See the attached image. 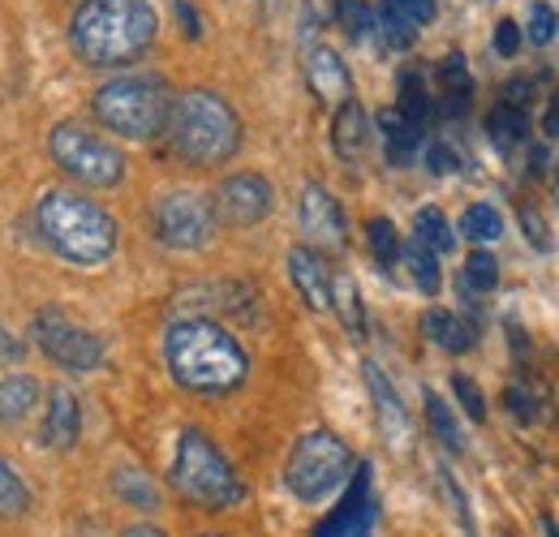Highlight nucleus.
Instances as JSON below:
<instances>
[{
  "label": "nucleus",
  "mask_w": 559,
  "mask_h": 537,
  "mask_svg": "<svg viewBox=\"0 0 559 537\" xmlns=\"http://www.w3.org/2000/svg\"><path fill=\"white\" fill-rule=\"evenodd\" d=\"M164 361L177 387L194 396H228L250 374L246 348L211 319H177L164 332Z\"/></svg>",
  "instance_id": "obj_1"
},
{
  "label": "nucleus",
  "mask_w": 559,
  "mask_h": 537,
  "mask_svg": "<svg viewBox=\"0 0 559 537\" xmlns=\"http://www.w3.org/2000/svg\"><path fill=\"white\" fill-rule=\"evenodd\" d=\"M155 9L146 0H82L73 9L70 44L95 69L130 65L155 44Z\"/></svg>",
  "instance_id": "obj_2"
},
{
  "label": "nucleus",
  "mask_w": 559,
  "mask_h": 537,
  "mask_svg": "<svg viewBox=\"0 0 559 537\" xmlns=\"http://www.w3.org/2000/svg\"><path fill=\"white\" fill-rule=\"evenodd\" d=\"M35 228L44 246L73 267H104L117 254V219L73 190H44L35 202Z\"/></svg>",
  "instance_id": "obj_3"
},
{
  "label": "nucleus",
  "mask_w": 559,
  "mask_h": 537,
  "mask_svg": "<svg viewBox=\"0 0 559 537\" xmlns=\"http://www.w3.org/2000/svg\"><path fill=\"white\" fill-rule=\"evenodd\" d=\"M168 138H173V151L186 164L215 168V164L237 155V146H241V117L233 112V104L224 95H215L207 86H194V91L173 99Z\"/></svg>",
  "instance_id": "obj_4"
},
{
  "label": "nucleus",
  "mask_w": 559,
  "mask_h": 537,
  "mask_svg": "<svg viewBox=\"0 0 559 537\" xmlns=\"http://www.w3.org/2000/svg\"><path fill=\"white\" fill-rule=\"evenodd\" d=\"M95 121L104 130L130 142H151L168 130L173 117V91L164 77L155 73H121L112 82H104L91 99Z\"/></svg>",
  "instance_id": "obj_5"
},
{
  "label": "nucleus",
  "mask_w": 559,
  "mask_h": 537,
  "mask_svg": "<svg viewBox=\"0 0 559 537\" xmlns=\"http://www.w3.org/2000/svg\"><path fill=\"white\" fill-rule=\"evenodd\" d=\"M173 490L194 503V508H207V512H224V508H237L246 499V481L237 477V469L228 465V456L211 443L207 430L199 426H186L181 439H177V452H173V473H168Z\"/></svg>",
  "instance_id": "obj_6"
},
{
  "label": "nucleus",
  "mask_w": 559,
  "mask_h": 537,
  "mask_svg": "<svg viewBox=\"0 0 559 537\" xmlns=\"http://www.w3.org/2000/svg\"><path fill=\"white\" fill-rule=\"evenodd\" d=\"M353 469L357 465L345 439H336L332 430H306L284 461V486L297 503H323L341 486H349Z\"/></svg>",
  "instance_id": "obj_7"
},
{
  "label": "nucleus",
  "mask_w": 559,
  "mask_h": 537,
  "mask_svg": "<svg viewBox=\"0 0 559 537\" xmlns=\"http://www.w3.org/2000/svg\"><path fill=\"white\" fill-rule=\"evenodd\" d=\"M48 151H52V164L86 190H112L126 177V155L108 138H99L78 121H61L48 134Z\"/></svg>",
  "instance_id": "obj_8"
},
{
  "label": "nucleus",
  "mask_w": 559,
  "mask_h": 537,
  "mask_svg": "<svg viewBox=\"0 0 559 537\" xmlns=\"http://www.w3.org/2000/svg\"><path fill=\"white\" fill-rule=\"evenodd\" d=\"M151 224L168 250H203L211 246L219 219H215V202L203 190H168L155 202Z\"/></svg>",
  "instance_id": "obj_9"
},
{
  "label": "nucleus",
  "mask_w": 559,
  "mask_h": 537,
  "mask_svg": "<svg viewBox=\"0 0 559 537\" xmlns=\"http://www.w3.org/2000/svg\"><path fill=\"white\" fill-rule=\"evenodd\" d=\"M31 332H35V344L44 348V357L70 374H91L104 366V339L86 332L82 323H73L61 306H44Z\"/></svg>",
  "instance_id": "obj_10"
},
{
  "label": "nucleus",
  "mask_w": 559,
  "mask_h": 537,
  "mask_svg": "<svg viewBox=\"0 0 559 537\" xmlns=\"http://www.w3.org/2000/svg\"><path fill=\"white\" fill-rule=\"evenodd\" d=\"M215 219L228 224V228H254L259 219L272 215L276 206V190L267 177L259 172H233L219 190H215Z\"/></svg>",
  "instance_id": "obj_11"
},
{
  "label": "nucleus",
  "mask_w": 559,
  "mask_h": 537,
  "mask_svg": "<svg viewBox=\"0 0 559 537\" xmlns=\"http://www.w3.org/2000/svg\"><path fill=\"white\" fill-rule=\"evenodd\" d=\"M374 516H379V508H374V477H370V465H357L349 486H345V499L314 529V537H370Z\"/></svg>",
  "instance_id": "obj_12"
},
{
  "label": "nucleus",
  "mask_w": 559,
  "mask_h": 537,
  "mask_svg": "<svg viewBox=\"0 0 559 537\" xmlns=\"http://www.w3.org/2000/svg\"><path fill=\"white\" fill-rule=\"evenodd\" d=\"M297 219H301V232L314 241V246H323V250H341L345 241H349V232H345V211H341V202L332 199L319 181H310L306 190H301V206H297Z\"/></svg>",
  "instance_id": "obj_13"
},
{
  "label": "nucleus",
  "mask_w": 559,
  "mask_h": 537,
  "mask_svg": "<svg viewBox=\"0 0 559 537\" xmlns=\"http://www.w3.org/2000/svg\"><path fill=\"white\" fill-rule=\"evenodd\" d=\"M361 374H366V387H370V401H374V421H379L383 443H388L392 452H405V448H409V413H405L401 392L392 387V379H388L374 361H366Z\"/></svg>",
  "instance_id": "obj_14"
},
{
  "label": "nucleus",
  "mask_w": 559,
  "mask_h": 537,
  "mask_svg": "<svg viewBox=\"0 0 559 537\" xmlns=\"http://www.w3.org/2000/svg\"><path fill=\"white\" fill-rule=\"evenodd\" d=\"M288 279H293V288L301 293V301L310 310H332V279L336 275H332L328 259L319 250H310V246L288 250Z\"/></svg>",
  "instance_id": "obj_15"
},
{
  "label": "nucleus",
  "mask_w": 559,
  "mask_h": 537,
  "mask_svg": "<svg viewBox=\"0 0 559 537\" xmlns=\"http://www.w3.org/2000/svg\"><path fill=\"white\" fill-rule=\"evenodd\" d=\"M82 434V404L70 387H57L48 396V413H44V426H39V443L48 452H70Z\"/></svg>",
  "instance_id": "obj_16"
},
{
  "label": "nucleus",
  "mask_w": 559,
  "mask_h": 537,
  "mask_svg": "<svg viewBox=\"0 0 559 537\" xmlns=\"http://www.w3.org/2000/svg\"><path fill=\"white\" fill-rule=\"evenodd\" d=\"M306 77H310V91L323 99V104H349L353 99V77L345 61L332 52V48H323V44H314L310 52H306Z\"/></svg>",
  "instance_id": "obj_17"
},
{
  "label": "nucleus",
  "mask_w": 559,
  "mask_h": 537,
  "mask_svg": "<svg viewBox=\"0 0 559 537\" xmlns=\"http://www.w3.org/2000/svg\"><path fill=\"white\" fill-rule=\"evenodd\" d=\"M366 142H370V117H366V108L357 99L341 104L336 108V121H332V146H336V155L345 164H353V159H361Z\"/></svg>",
  "instance_id": "obj_18"
},
{
  "label": "nucleus",
  "mask_w": 559,
  "mask_h": 537,
  "mask_svg": "<svg viewBox=\"0 0 559 537\" xmlns=\"http://www.w3.org/2000/svg\"><path fill=\"white\" fill-rule=\"evenodd\" d=\"M474 104V77L465 69V57L452 52L439 65V112L443 117H465V108Z\"/></svg>",
  "instance_id": "obj_19"
},
{
  "label": "nucleus",
  "mask_w": 559,
  "mask_h": 537,
  "mask_svg": "<svg viewBox=\"0 0 559 537\" xmlns=\"http://www.w3.org/2000/svg\"><path fill=\"white\" fill-rule=\"evenodd\" d=\"M112 494L126 503V508H139V512H159V486L151 481V473L139 469V465H117L112 477H108Z\"/></svg>",
  "instance_id": "obj_20"
},
{
  "label": "nucleus",
  "mask_w": 559,
  "mask_h": 537,
  "mask_svg": "<svg viewBox=\"0 0 559 537\" xmlns=\"http://www.w3.org/2000/svg\"><path fill=\"white\" fill-rule=\"evenodd\" d=\"M39 404V383L17 370H0V426L26 421V413Z\"/></svg>",
  "instance_id": "obj_21"
},
{
  "label": "nucleus",
  "mask_w": 559,
  "mask_h": 537,
  "mask_svg": "<svg viewBox=\"0 0 559 537\" xmlns=\"http://www.w3.org/2000/svg\"><path fill=\"white\" fill-rule=\"evenodd\" d=\"M421 332H426V339L430 344H439L443 353H469L474 348V327H465L452 310H426L421 314Z\"/></svg>",
  "instance_id": "obj_22"
},
{
  "label": "nucleus",
  "mask_w": 559,
  "mask_h": 537,
  "mask_svg": "<svg viewBox=\"0 0 559 537\" xmlns=\"http://www.w3.org/2000/svg\"><path fill=\"white\" fill-rule=\"evenodd\" d=\"M530 134V121H525V108H512V104H495L487 117V138L495 142L499 155H512Z\"/></svg>",
  "instance_id": "obj_23"
},
{
  "label": "nucleus",
  "mask_w": 559,
  "mask_h": 537,
  "mask_svg": "<svg viewBox=\"0 0 559 537\" xmlns=\"http://www.w3.org/2000/svg\"><path fill=\"white\" fill-rule=\"evenodd\" d=\"M379 130H383V146H388V164H414V155H418L421 146V130L418 126H409L401 112H383L379 117Z\"/></svg>",
  "instance_id": "obj_24"
},
{
  "label": "nucleus",
  "mask_w": 559,
  "mask_h": 537,
  "mask_svg": "<svg viewBox=\"0 0 559 537\" xmlns=\"http://www.w3.org/2000/svg\"><path fill=\"white\" fill-rule=\"evenodd\" d=\"M421 401H426V426H430V434H435L452 456H461V452H465V434H461V421L452 417L448 401H443L435 387H426Z\"/></svg>",
  "instance_id": "obj_25"
},
{
  "label": "nucleus",
  "mask_w": 559,
  "mask_h": 537,
  "mask_svg": "<svg viewBox=\"0 0 559 537\" xmlns=\"http://www.w3.org/2000/svg\"><path fill=\"white\" fill-rule=\"evenodd\" d=\"M396 112L409 121V126H426L430 121V112H435V99H430V91H426V82H421L418 69H409V73H401V104H396Z\"/></svg>",
  "instance_id": "obj_26"
},
{
  "label": "nucleus",
  "mask_w": 559,
  "mask_h": 537,
  "mask_svg": "<svg viewBox=\"0 0 559 537\" xmlns=\"http://www.w3.org/2000/svg\"><path fill=\"white\" fill-rule=\"evenodd\" d=\"M26 512H31V486L0 456V521H22Z\"/></svg>",
  "instance_id": "obj_27"
},
{
  "label": "nucleus",
  "mask_w": 559,
  "mask_h": 537,
  "mask_svg": "<svg viewBox=\"0 0 559 537\" xmlns=\"http://www.w3.org/2000/svg\"><path fill=\"white\" fill-rule=\"evenodd\" d=\"M414 241H421V246L435 250V254H448V250L456 246V232H452V224L443 219L439 206H421L418 219H414Z\"/></svg>",
  "instance_id": "obj_28"
},
{
  "label": "nucleus",
  "mask_w": 559,
  "mask_h": 537,
  "mask_svg": "<svg viewBox=\"0 0 559 537\" xmlns=\"http://www.w3.org/2000/svg\"><path fill=\"white\" fill-rule=\"evenodd\" d=\"M401 254H405V267H409V275H414V284H418L426 297H435V293H439V284H443L439 254H435V250H426L421 241H409Z\"/></svg>",
  "instance_id": "obj_29"
},
{
  "label": "nucleus",
  "mask_w": 559,
  "mask_h": 537,
  "mask_svg": "<svg viewBox=\"0 0 559 537\" xmlns=\"http://www.w3.org/2000/svg\"><path fill=\"white\" fill-rule=\"evenodd\" d=\"M366 246H370V254H374L379 267H396V263H401V250H405L396 224L383 219V215H374V219L366 224Z\"/></svg>",
  "instance_id": "obj_30"
},
{
  "label": "nucleus",
  "mask_w": 559,
  "mask_h": 537,
  "mask_svg": "<svg viewBox=\"0 0 559 537\" xmlns=\"http://www.w3.org/2000/svg\"><path fill=\"white\" fill-rule=\"evenodd\" d=\"M332 310L341 314V323L349 327V336L366 332V314H361V297H357V284L349 275H336L332 279Z\"/></svg>",
  "instance_id": "obj_31"
},
{
  "label": "nucleus",
  "mask_w": 559,
  "mask_h": 537,
  "mask_svg": "<svg viewBox=\"0 0 559 537\" xmlns=\"http://www.w3.org/2000/svg\"><path fill=\"white\" fill-rule=\"evenodd\" d=\"M374 26H379V35H383V44H388L392 52H405V48H414V39H418V26H414L409 17H401L388 0H383V9H379Z\"/></svg>",
  "instance_id": "obj_32"
},
{
  "label": "nucleus",
  "mask_w": 559,
  "mask_h": 537,
  "mask_svg": "<svg viewBox=\"0 0 559 537\" xmlns=\"http://www.w3.org/2000/svg\"><path fill=\"white\" fill-rule=\"evenodd\" d=\"M439 490H443V499H448V512L456 516V525L465 529V537H478V516H474V508H469V499H465V490H461V481L452 477V473L439 465Z\"/></svg>",
  "instance_id": "obj_33"
},
{
  "label": "nucleus",
  "mask_w": 559,
  "mask_h": 537,
  "mask_svg": "<svg viewBox=\"0 0 559 537\" xmlns=\"http://www.w3.org/2000/svg\"><path fill=\"white\" fill-rule=\"evenodd\" d=\"M461 232H465L469 241H495V237L503 232V219H499V211H495L490 202H474V206L461 215Z\"/></svg>",
  "instance_id": "obj_34"
},
{
  "label": "nucleus",
  "mask_w": 559,
  "mask_h": 537,
  "mask_svg": "<svg viewBox=\"0 0 559 537\" xmlns=\"http://www.w3.org/2000/svg\"><path fill=\"white\" fill-rule=\"evenodd\" d=\"M495 284H499V263H495V254L474 250V254L465 259V288H474V293H495Z\"/></svg>",
  "instance_id": "obj_35"
},
{
  "label": "nucleus",
  "mask_w": 559,
  "mask_h": 537,
  "mask_svg": "<svg viewBox=\"0 0 559 537\" xmlns=\"http://www.w3.org/2000/svg\"><path fill=\"white\" fill-rule=\"evenodd\" d=\"M341 26H345V35L349 39H366L370 31H374V13H370V4H361V0H341Z\"/></svg>",
  "instance_id": "obj_36"
},
{
  "label": "nucleus",
  "mask_w": 559,
  "mask_h": 537,
  "mask_svg": "<svg viewBox=\"0 0 559 537\" xmlns=\"http://www.w3.org/2000/svg\"><path fill=\"white\" fill-rule=\"evenodd\" d=\"M556 35H559L556 9H551V4H543V0H538V4H534V9H530V44H534V48H547V44H551V39H556Z\"/></svg>",
  "instance_id": "obj_37"
},
{
  "label": "nucleus",
  "mask_w": 559,
  "mask_h": 537,
  "mask_svg": "<svg viewBox=\"0 0 559 537\" xmlns=\"http://www.w3.org/2000/svg\"><path fill=\"white\" fill-rule=\"evenodd\" d=\"M516 215H521V228H525V237H530V246L547 254V250L556 246V241H551V228H547V219H543V215H538V211H534L530 202H525V206H521Z\"/></svg>",
  "instance_id": "obj_38"
},
{
  "label": "nucleus",
  "mask_w": 559,
  "mask_h": 537,
  "mask_svg": "<svg viewBox=\"0 0 559 537\" xmlns=\"http://www.w3.org/2000/svg\"><path fill=\"white\" fill-rule=\"evenodd\" d=\"M452 392L461 396V408H465L474 421H487V401H483V392H478V383H474L469 374H456V379H452Z\"/></svg>",
  "instance_id": "obj_39"
},
{
  "label": "nucleus",
  "mask_w": 559,
  "mask_h": 537,
  "mask_svg": "<svg viewBox=\"0 0 559 537\" xmlns=\"http://www.w3.org/2000/svg\"><path fill=\"white\" fill-rule=\"evenodd\" d=\"M426 168H430L435 177H448V172H456V168H461V159H456V151H452V146L435 142V146L426 151Z\"/></svg>",
  "instance_id": "obj_40"
},
{
  "label": "nucleus",
  "mask_w": 559,
  "mask_h": 537,
  "mask_svg": "<svg viewBox=\"0 0 559 537\" xmlns=\"http://www.w3.org/2000/svg\"><path fill=\"white\" fill-rule=\"evenodd\" d=\"M388 4H392L401 17H409L418 31L430 22V17H435V0H388Z\"/></svg>",
  "instance_id": "obj_41"
},
{
  "label": "nucleus",
  "mask_w": 559,
  "mask_h": 537,
  "mask_svg": "<svg viewBox=\"0 0 559 537\" xmlns=\"http://www.w3.org/2000/svg\"><path fill=\"white\" fill-rule=\"evenodd\" d=\"M516 48H521V26H516L512 17H503V22L495 26V52H499V57H516Z\"/></svg>",
  "instance_id": "obj_42"
},
{
  "label": "nucleus",
  "mask_w": 559,
  "mask_h": 537,
  "mask_svg": "<svg viewBox=\"0 0 559 537\" xmlns=\"http://www.w3.org/2000/svg\"><path fill=\"white\" fill-rule=\"evenodd\" d=\"M503 404H508V408H512L521 421H534V417H538V408L530 404V396H525L521 387H508V392H503Z\"/></svg>",
  "instance_id": "obj_43"
},
{
  "label": "nucleus",
  "mask_w": 559,
  "mask_h": 537,
  "mask_svg": "<svg viewBox=\"0 0 559 537\" xmlns=\"http://www.w3.org/2000/svg\"><path fill=\"white\" fill-rule=\"evenodd\" d=\"M22 353H26V348H22V339L0 327V370H4V366H13V361H22Z\"/></svg>",
  "instance_id": "obj_44"
},
{
  "label": "nucleus",
  "mask_w": 559,
  "mask_h": 537,
  "mask_svg": "<svg viewBox=\"0 0 559 537\" xmlns=\"http://www.w3.org/2000/svg\"><path fill=\"white\" fill-rule=\"evenodd\" d=\"M177 17H181V31H186L190 39H199V35H203V22H199V13H194V4H186V0H177Z\"/></svg>",
  "instance_id": "obj_45"
},
{
  "label": "nucleus",
  "mask_w": 559,
  "mask_h": 537,
  "mask_svg": "<svg viewBox=\"0 0 559 537\" xmlns=\"http://www.w3.org/2000/svg\"><path fill=\"white\" fill-rule=\"evenodd\" d=\"M543 130H547V138H559V95H551V104H547V117H543Z\"/></svg>",
  "instance_id": "obj_46"
},
{
  "label": "nucleus",
  "mask_w": 559,
  "mask_h": 537,
  "mask_svg": "<svg viewBox=\"0 0 559 537\" xmlns=\"http://www.w3.org/2000/svg\"><path fill=\"white\" fill-rule=\"evenodd\" d=\"M121 537H168V534H164L159 525H146V521H142V525H130Z\"/></svg>",
  "instance_id": "obj_47"
},
{
  "label": "nucleus",
  "mask_w": 559,
  "mask_h": 537,
  "mask_svg": "<svg viewBox=\"0 0 559 537\" xmlns=\"http://www.w3.org/2000/svg\"><path fill=\"white\" fill-rule=\"evenodd\" d=\"M543 534L559 537V521H556V516H543Z\"/></svg>",
  "instance_id": "obj_48"
},
{
  "label": "nucleus",
  "mask_w": 559,
  "mask_h": 537,
  "mask_svg": "<svg viewBox=\"0 0 559 537\" xmlns=\"http://www.w3.org/2000/svg\"><path fill=\"white\" fill-rule=\"evenodd\" d=\"M551 190H556V199H559V164H556V177H551Z\"/></svg>",
  "instance_id": "obj_49"
},
{
  "label": "nucleus",
  "mask_w": 559,
  "mask_h": 537,
  "mask_svg": "<svg viewBox=\"0 0 559 537\" xmlns=\"http://www.w3.org/2000/svg\"><path fill=\"white\" fill-rule=\"evenodd\" d=\"M194 537H219V534H194Z\"/></svg>",
  "instance_id": "obj_50"
},
{
  "label": "nucleus",
  "mask_w": 559,
  "mask_h": 537,
  "mask_svg": "<svg viewBox=\"0 0 559 537\" xmlns=\"http://www.w3.org/2000/svg\"><path fill=\"white\" fill-rule=\"evenodd\" d=\"M78 537H91V534H78Z\"/></svg>",
  "instance_id": "obj_51"
}]
</instances>
